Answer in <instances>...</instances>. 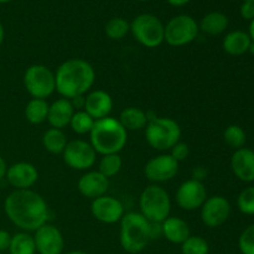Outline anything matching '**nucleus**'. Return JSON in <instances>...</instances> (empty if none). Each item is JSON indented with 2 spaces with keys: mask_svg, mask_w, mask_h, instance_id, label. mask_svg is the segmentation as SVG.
<instances>
[{
  "mask_svg": "<svg viewBox=\"0 0 254 254\" xmlns=\"http://www.w3.org/2000/svg\"><path fill=\"white\" fill-rule=\"evenodd\" d=\"M7 218L20 230L36 231L49 220V207L41 195L32 190H15L4 202Z\"/></svg>",
  "mask_w": 254,
  "mask_h": 254,
  "instance_id": "nucleus-1",
  "label": "nucleus"
},
{
  "mask_svg": "<svg viewBox=\"0 0 254 254\" xmlns=\"http://www.w3.org/2000/svg\"><path fill=\"white\" fill-rule=\"evenodd\" d=\"M56 91L64 98L74 99L89 91L96 81V71L86 60L71 59L62 62L55 73Z\"/></svg>",
  "mask_w": 254,
  "mask_h": 254,
  "instance_id": "nucleus-2",
  "label": "nucleus"
},
{
  "mask_svg": "<svg viewBox=\"0 0 254 254\" xmlns=\"http://www.w3.org/2000/svg\"><path fill=\"white\" fill-rule=\"evenodd\" d=\"M91 145L97 154L108 155L119 154L123 150L128 139V131L123 128L118 119L107 117L94 122L91 133Z\"/></svg>",
  "mask_w": 254,
  "mask_h": 254,
  "instance_id": "nucleus-3",
  "label": "nucleus"
},
{
  "mask_svg": "<svg viewBox=\"0 0 254 254\" xmlns=\"http://www.w3.org/2000/svg\"><path fill=\"white\" fill-rule=\"evenodd\" d=\"M153 238V225L141 213L129 212L121 220V246L130 254L140 253Z\"/></svg>",
  "mask_w": 254,
  "mask_h": 254,
  "instance_id": "nucleus-4",
  "label": "nucleus"
},
{
  "mask_svg": "<svg viewBox=\"0 0 254 254\" xmlns=\"http://www.w3.org/2000/svg\"><path fill=\"white\" fill-rule=\"evenodd\" d=\"M181 128L171 118H151L145 127V139L155 150H170L180 141Z\"/></svg>",
  "mask_w": 254,
  "mask_h": 254,
  "instance_id": "nucleus-5",
  "label": "nucleus"
},
{
  "mask_svg": "<svg viewBox=\"0 0 254 254\" xmlns=\"http://www.w3.org/2000/svg\"><path fill=\"white\" fill-rule=\"evenodd\" d=\"M139 206H140V213L149 222L161 223L170 215V196L161 186L150 185L144 189L141 192Z\"/></svg>",
  "mask_w": 254,
  "mask_h": 254,
  "instance_id": "nucleus-6",
  "label": "nucleus"
},
{
  "mask_svg": "<svg viewBox=\"0 0 254 254\" xmlns=\"http://www.w3.org/2000/svg\"><path fill=\"white\" fill-rule=\"evenodd\" d=\"M164 24L153 14H140L131 21L130 31L134 39L148 49L160 46L164 42Z\"/></svg>",
  "mask_w": 254,
  "mask_h": 254,
  "instance_id": "nucleus-7",
  "label": "nucleus"
},
{
  "mask_svg": "<svg viewBox=\"0 0 254 254\" xmlns=\"http://www.w3.org/2000/svg\"><path fill=\"white\" fill-rule=\"evenodd\" d=\"M24 86L32 98H47L56 91L55 73L44 64H32L25 71Z\"/></svg>",
  "mask_w": 254,
  "mask_h": 254,
  "instance_id": "nucleus-8",
  "label": "nucleus"
},
{
  "mask_svg": "<svg viewBox=\"0 0 254 254\" xmlns=\"http://www.w3.org/2000/svg\"><path fill=\"white\" fill-rule=\"evenodd\" d=\"M200 27L196 20L189 15L174 16L164 29V41L170 46H185L197 37Z\"/></svg>",
  "mask_w": 254,
  "mask_h": 254,
  "instance_id": "nucleus-9",
  "label": "nucleus"
},
{
  "mask_svg": "<svg viewBox=\"0 0 254 254\" xmlns=\"http://www.w3.org/2000/svg\"><path fill=\"white\" fill-rule=\"evenodd\" d=\"M62 156L67 166L74 170H88L97 160V153L91 143L79 139L68 141Z\"/></svg>",
  "mask_w": 254,
  "mask_h": 254,
  "instance_id": "nucleus-10",
  "label": "nucleus"
},
{
  "mask_svg": "<svg viewBox=\"0 0 254 254\" xmlns=\"http://www.w3.org/2000/svg\"><path fill=\"white\" fill-rule=\"evenodd\" d=\"M207 198V190L202 181L190 179L184 181L176 191V203L179 207L186 211L201 208Z\"/></svg>",
  "mask_w": 254,
  "mask_h": 254,
  "instance_id": "nucleus-11",
  "label": "nucleus"
},
{
  "mask_svg": "<svg viewBox=\"0 0 254 254\" xmlns=\"http://www.w3.org/2000/svg\"><path fill=\"white\" fill-rule=\"evenodd\" d=\"M231 215V203L223 196L207 197L201 206V220L210 228L222 226Z\"/></svg>",
  "mask_w": 254,
  "mask_h": 254,
  "instance_id": "nucleus-12",
  "label": "nucleus"
},
{
  "mask_svg": "<svg viewBox=\"0 0 254 254\" xmlns=\"http://www.w3.org/2000/svg\"><path fill=\"white\" fill-rule=\"evenodd\" d=\"M179 171V163L170 154L154 156L144 166L146 179L153 183H165L175 178Z\"/></svg>",
  "mask_w": 254,
  "mask_h": 254,
  "instance_id": "nucleus-13",
  "label": "nucleus"
},
{
  "mask_svg": "<svg viewBox=\"0 0 254 254\" xmlns=\"http://www.w3.org/2000/svg\"><path fill=\"white\" fill-rule=\"evenodd\" d=\"M36 252L39 254H62L64 240L61 231L54 225L45 223L35 231L34 235Z\"/></svg>",
  "mask_w": 254,
  "mask_h": 254,
  "instance_id": "nucleus-14",
  "label": "nucleus"
},
{
  "mask_svg": "<svg viewBox=\"0 0 254 254\" xmlns=\"http://www.w3.org/2000/svg\"><path fill=\"white\" fill-rule=\"evenodd\" d=\"M91 212L99 222L113 225L123 218L124 206L117 198L104 195L94 198L91 205Z\"/></svg>",
  "mask_w": 254,
  "mask_h": 254,
  "instance_id": "nucleus-15",
  "label": "nucleus"
},
{
  "mask_svg": "<svg viewBox=\"0 0 254 254\" xmlns=\"http://www.w3.org/2000/svg\"><path fill=\"white\" fill-rule=\"evenodd\" d=\"M5 179L15 190H29L36 184L39 171L30 163H15L6 170Z\"/></svg>",
  "mask_w": 254,
  "mask_h": 254,
  "instance_id": "nucleus-16",
  "label": "nucleus"
},
{
  "mask_svg": "<svg viewBox=\"0 0 254 254\" xmlns=\"http://www.w3.org/2000/svg\"><path fill=\"white\" fill-rule=\"evenodd\" d=\"M83 108L84 112L88 113L94 121L107 118L113 109V99L106 91L97 89L88 93V96L84 98Z\"/></svg>",
  "mask_w": 254,
  "mask_h": 254,
  "instance_id": "nucleus-17",
  "label": "nucleus"
},
{
  "mask_svg": "<svg viewBox=\"0 0 254 254\" xmlns=\"http://www.w3.org/2000/svg\"><path fill=\"white\" fill-rule=\"evenodd\" d=\"M77 186L84 197L94 200L106 195L109 188V180L99 171H88L79 178Z\"/></svg>",
  "mask_w": 254,
  "mask_h": 254,
  "instance_id": "nucleus-18",
  "label": "nucleus"
},
{
  "mask_svg": "<svg viewBox=\"0 0 254 254\" xmlns=\"http://www.w3.org/2000/svg\"><path fill=\"white\" fill-rule=\"evenodd\" d=\"M231 168L236 178L243 183L254 181V151L241 148L233 153L231 158Z\"/></svg>",
  "mask_w": 254,
  "mask_h": 254,
  "instance_id": "nucleus-19",
  "label": "nucleus"
},
{
  "mask_svg": "<svg viewBox=\"0 0 254 254\" xmlns=\"http://www.w3.org/2000/svg\"><path fill=\"white\" fill-rule=\"evenodd\" d=\"M74 114V107L71 99L60 98L50 104L47 121L52 128L64 129L69 126L72 117Z\"/></svg>",
  "mask_w": 254,
  "mask_h": 254,
  "instance_id": "nucleus-20",
  "label": "nucleus"
},
{
  "mask_svg": "<svg viewBox=\"0 0 254 254\" xmlns=\"http://www.w3.org/2000/svg\"><path fill=\"white\" fill-rule=\"evenodd\" d=\"M161 235L170 243L183 245L190 237V227L188 223L179 217H168L161 222Z\"/></svg>",
  "mask_w": 254,
  "mask_h": 254,
  "instance_id": "nucleus-21",
  "label": "nucleus"
},
{
  "mask_svg": "<svg viewBox=\"0 0 254 254\" xmlns=\"http://www.w3.org/2000/svg\"><path fill=\"white\" fill-rule=\"evenodd\" d=\"M252 42L248 32L236 30L228 32L223 39V50L231 56H241L248 52L250 45Z\"/></svg>",
  "mask_w": 254,
  "mask_h": 254,
  "instance_id": "nucleus-22",
  "label": "nucleus"
},
{
  "mask_svg": "<svg viewBox=\"0 0 254 254\" xmlns=\"http://www.w3.org/2000/svg\"><path fill=\"white\" fill-rule=\"evenodd\" d=\"M118 121L127 131L140 130L146 127L149 117L143 109L136 108V107H129V108L123 109L121 112Z\"/></svg>",
  "mask_w": 254,
  "mask_h": 254,
  "instance_id": "nucleus-23",
  "label": "nucleus"
},
{
  "mask_svg": "<svg viewBox=\"0 0 254 254\" xmlns=\"http://www.w3.org/2000/svg\"><path fill=\"white\" fill-rule=\"evenodd\" d=\"M227 26L228 17L223 12L220 11H212L206 14L201 20L200 25H198L201 31L205 32V34L212 35V36L225 32Z\"/></svg>",
  "mask_w": 254,
  "mask_h": 254,
  "instance_id": "nucleus-24",
  "label": "nucleus"
},
{
  "mask_svg": "<svg viewBox=\"0 0 254 254\" xmlns=\"http://www.w3.org/2000/svg\"><path fill=\"white\" fill-rule=\"evenodd\" d=\"M49 108L50 104L46 99L32 98L25 107V117L31 124H41L42 122L47 121Z\"/></svg>",
  "mask_w": 254,
  "mask_h": 254,
  "instance_id": "nucleus-25",
  "label": "nucleus"
},
{
  "mask_svg": "<svg viewBox=\"0 0 254 254\" xmlns=\"http://www.w3.org/2000/svg\"><path fill=\"white\" fill-rule=\"evenodd\" d=\"M67 143L68 141H67L66 134L62 131V129L51 128L45 131L44 136H42V144H44L45 149L52 154L64 153Z\"/></svg>",
  "mask_w": 254,
  "mask_h": 254,
  "instance_id": "nucleus-26",
  "label": "nucleus"
},
{
  "mask_svg": "<svg viewBox=\"0 0 254 254\" xmlns=\"http://www.w3.org/2000/svg\"><path fill=\"white\" fill-rule=\"evenodd\" d=\"M10 254H35L36 246H35L34 236L27 232H20L11 236V242L9 246Z\"/></svg>",
  "mask_w": 254,
  "mask_h": 254,
  "instance_id": "nucleus-27",
  "label": "nucleus"
},
{
  "mask_svg": "<svg viewBox=\"0 0 254 254\" xmlns=\"http://www.w3.org/2000/svg\"><path fill=\"white\" fill-rule=\"evenodd\" d=\"M123 166V161L119 154H108L102 156L98 164V171L106 178H112L121 171Z\"/></svg>",
  "mask_w": 254,
  "mask_h": 254,
  "instance_id": "nucleus-28",
  "label": "nucleus"
},
{
  "mask_svg": "<svg viewBox=\"0 0 254 254\" xmlns=\"http://www.w3.org/2000/svg\"><path fill=\"white\" fill-rule=\"evenodd\" d=\"M106 35L112 40H122L130 31V24L123 17H113L104 27Z\"/></svg>",
  "mask_w": 254,
  "mask_h": 254,
  "instance_id": "nucleus-29",
  "label": "nucleus"
},
{
  "mask_svg": "<svg viewBox=\"0 0 254 254\" xmlns=\"http://www.w3.org/2000/svg\"><path fill=\"white\" fill-rule=\"evenodd\" d=\"M94 122L96 121L88 113H86L84 111H78L74 112L73 117L69 122V127H71L74 133L79 134V135H84V134L91 133Z\"/></svg>",
  "mask_w": 254,
  "mask_h": 254,
  "instance_id": "nucleus-30",
  "label": "nucleus"
},
{
  "mask_svg": "<svg viewBox=\"0 0 254 254\" xmlns=\"http://www.w3.org/2000/svg\"><path fill=\"white\" fill-rule=\"evenodd\" d=\"M223 139H225L226 144L231 148H233L235 150L243 148L247 140V135H246V131L243 130V128H241L240 126H228L226 128L225 133H223Z\"/></svg>",
  "mask_w": 254,
  "mask_h": 254,
  "instance_id": "nucleus-31",
  "label": "nucleus"
},
{
  "mask_svg": "<svg viewBox=\"0 0 254 254\" xmlns=\"http://www.w3.org/2000/svg\"><path fill=\"white\" fill-rule=\"evenodd\" d=\"M208 252H210V246L207 241L200 236H190L181 245L183 254H208Z\"/></svg>",
  "mask_w": 254,
  "mask_h": 254,
  "instance_id": "nucleus-32",
  "label": "nucleus"
},
{
  "mask_svg": "<svg viewBox=\"0 0 254 254\" xmlns=\"http://www.w3.org/2000/svg\"><path fill=\"white\" fill-rule=\"evenodd\" d=\"M238 210L245 215H254V186L246 188L237 197Z\"/></svg>",
  "mask_w": 254,
  "mask_h": 254,
  "instance_id": "nucleus-33",
  "label": "nucleus"
},
{
  "mask_svg": "<svg viewBox=\"0 0 254 254\" xmlns=\"http://www.w3.org/2000/svg\"><path fill=\"white\" fill-rule=\"evenodd\" d=\"M238 247L242 254H254V223L248 226L240 236Z\"/></svg>",
  "mask_w": 254,
  "mask_h": 254,
  "instance_id": "nucleus-34",
  "label": "nucleus"
},
{
  "mask_svg": "<svg viewBox=\"0 0 254 254\" xmlns=\"http://www.w3.org/2000/svg\"><path fill=\"white\" fill-rule=\"evenodd\" d=\"M170 150H171L170 155L173 156L178 163L185 160V159L189 156V153H190V149H189L188 144L181 143V141H179L178 144H175Z\"/></svg>",
  "mask_w": 254,
  "mask_h": 254,
  "instance_id": "nucleus-35",
  "label": "nucleus"
},
{
  "mask_svg": "<svg viewBox=\"0 0 254 254\" xmlns=\"http://www.w3.org/2000/svg\"><path fill=\"white\" fill-rule=\"evenodd\" d=\"M241 15L245 20L252 21L254 19V2L243 1V4L241 5Z\"/></svg>",
  "mask_w": 254,
  "mask_h": 254,
  "instance_id": "nucleus-36",
  "label": "nucleus"
},
{
  "mask_svg": "<svg viewBox=\"0 0 254 254\" xmlns=\"http://www.w3.org/2000/svg\"><path fill=\"white\" fill-rule=\"evenodd\" d=\"M10 242H11V235L7 231L0 230V252L9 250Z\"/></svg>",
  "mask_w": 254,
  "mask_h": 254,
  "instance_id": "nucleus-37",
  "label": "nucleus"
},
{
  "mask_svg": "<svg viewBox=\"0 0 254 254\" xmlns=\"http://www.w3.org/2000/svg\"><path fill=\"white\" fill-rule=\"evenodd\" d=\"M206 170L203 168H196L195 170H193V179L195 180H198V181H202V179L206 178Z\"/></svg>",
  "mask_w": 254,
  "mask_h": 254,
  "instance_id": "nucleus-38",
  "label": "nucleus"
},
{
  "mask_svg": "<svg viewBox=\"0 0 254 254\" xmlns=\"http://www.w3.org/2000/svg\"><path fill=\"white\" fill-rule=\"evenodd\" d=\"M6 170H7L6 163H5V160L2 159V156L0 155V181H1L2 179H5V175H6Z\"/></svg>",
  "mask_w": 254,
  "mask_h": 254,
  "instance_id": "nucleus-39",
  "label": "nucleus"
},
{
  "mask_svg": "<svg viewBox=\"0 0 254 254\" xmlns=\"http://www.w3.org/2000/svg\"><path fill=\"white\" fill-rule=\"evenodd\" d=\"M166 1L173 6H184V5L189 4L191 0H166Z\"/></svg>",
  "mask_w": 254,
  "mask_h": 254,
  "instance_id": "nucleus-40",
  "label": "nucleus"
},
{
  "mask_svg": "<svg viewBox=\"0 0 254 254\" xmlns=\"http://www.w3.org/2000/svg\"><path fill=\"white\" fill-rule=\"evenodd\" d=\"M248 35H250L251 40L254 41V19L251 21V24H250V32H248Z\"/></svg>",
  "mask_w": 254,
  "mask_h": 254,
  "instance_id": "nucleus-41",
  "label": "nucleus"
},
{
  "mask_svg": "<svg viewBox=\"0 0 254 254\" xmlns=\"http://www.w3.org/2000/svg\"><path fill=\"white\" fill-rule=\"evenodd\" d=\"M4 36H5L4 26H2V24H1V22H0V45H1L2 41H4Z\"/></svg>",
  "mask_w": 254,
  "mask_h": 254,
  "instance_id": "nucleus-42",
  "label": "nucleus"
},
{
  "mask_svg": "<svg viewBox=\"0 0 254 254\" xmlns=\"http://www.w3.org/2000/svg\"><path fill=\"white\" fill-rule=\"evenodd\" d=\"M67 254H88V253L83 252V251H71V252H68Z\"/></svg>",
  "mask_w": 254,
  "mask_h": 254,
  "instance_id": "nucleus-43",
  "label": "nucleus"
},
{
  "mask_svg": "<svg viewBox=\"0 0 254 254\" xmlns=\"http://www.w3.org/2000/svg\"><path fill=\"white\" fill-rule=\"evenodd\" d=\"M248 52H251V54L254 55V41L251 42V45H250V49H248Z\"/></svg>",
  "mask_w": 254,
  "mask_h": 254,
  "instance_id": "nucleus-44",
  "label": "nucleus"
},
{
  "mask_svg": "<svg viewBox=\"0 0 254 254\" xmlns=\"http://www.w3.org/2000/svg\"><path fill=\"white\" fill-rule=\"evenodd\" d=\"M12 1V0H0V4H5V2Z\"/></svg>",
  "mask_w": 254,
  "mask_h": 254,
  "instance_id": "nucleus-45",
  "label": "nucleus"
},
{
  "mask_svg": "<svg viewBox=\"0 0 254 254\" xmlns=\"http://www.w3.org/2000/svg\"><path fill=\"white\" fill-rule=\"evenodd\" d=\"M243 1H251V2H254V0H243Z\"/></svg>",
  "mask_w": 254,
  "mask_h": 254,
  "instance_id": "nucleus-46",
  "label": "nucleus"
},
{
  "mask_svg": "<svg viewBox=\"0 0 254 254\" xmlns=\"http://www.w3.org/2000/svg\"><path fill=\"white\" fill-rule=\"evenodd\" d=\"M136 1H148V0H136Z\"/></svg>",
  "mask_w": 254,
  "mask_h": 254,
  "instance_id": "nucleus-47",
  "label": "nucleus"
},
{
  "mask_svg": "<svg viewBox=\"0 0 254 254\" xmlns=\"http://www.w3.org/2000/svg\"><path fill=\"white\" fill-rule=\"evenodd\" d=\"M253 151H254V150H253Z\"/></svg>",
  "mask_w": 254,
  "mask_h": 254,
  "instance_id": "nucleus-48",
  "label": "nucleus"
}]
</instances>
